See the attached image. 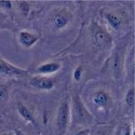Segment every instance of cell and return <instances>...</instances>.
<instances>
[{
    "mask_svg": "<svg viewBox=\"0 0 135 135\" xmlns=\"http://www.w3.org/2000/svg\"><path fill=\"white\" fill-rule=\"evenodd\" d=\"M70 116V107L67 100L62 101L57 111V125L60 135H64L67 130Z\"/></svg>",
    "mask_w": 135,
    "mask_h": 135,
    "instance_id": "obj_1",
    "label": "cell"
},
{
    "mask_svg": "<svg viewBox=\"0 0 135 135\" xmlns=\"http://www.w3.org/2000/svg\"><path fill=\"white\" fill-rule=\"evenodd\" d=\"M73 116L74 119L79 122H85L93 119L92 115L89 113L86 108L84 106L82 101L77 97L74 101Z\"/></svg>",
    "mask_w": 135,
    "mask_h": 135,
    "instance_id": "obj_2",
    "label": "cell"
},
{
    "mask_svg": "<svg viewBox=\"0 0 135 135\" xmlns=\"http://www.w3.org/2000/svg\"><path fill=\"white\" fill-rule=\"evenodd\" d=\"M27 74L26 70L20 69L8 63L0 56V74L7 76H20Z\"/></svg>",
    "mask_w": 135,
    "mask_h": 135,
    "instance_id": "obj_3",
    "label": "cell"
},
{
    "mask_svg": "<svg viewBox=\"0 0 135 135\" xmlns=\"http://www.w3.org/2000/svg\"><path fill=\"white\" fill-rule=\"evenodd\" d=\"M29 84L35 89L49 91L53 89L55 86V82L50 78L44 77H34L29 80Z\"/></svg>",
    "mask_w": 135,
    "mask_h": 135,
    "instance_id": "obj_4",
    "label": "cell"
},
{
    "mask_svg": "<svg viewBox=\"0 0 135 135\" xmlns=\"http://www.w3.org/2000/svg\"><path fill=\"white\" fill-rule=\"evenodd\" d=\"M38 40V37L36 35L27 31H22L18 35V41L24 47H31L35 44Z\"/></svg>",
    "mask_w": 135,
    "mask_h": 135,
    "instance_id": "obj_5",
    "label": "cell"
},
{
    "mask_svg": "<svg viewBox=\"0 0 135 135\" xmlns=\"http://www.w3.org/2000/svg\"><path fill=\"white\" fill-rule=\"evenodd\" d=\"M60 69V65L57 62H49L42 64L36 69L38 73L43 74H50L55 73Z\"/></svg>",
    "mask_w": 135,
    "mask_h": 135,
    "instance_id": "obj_6",
    "label": "cell"
},
{
    "mask_svg": "<svg viewBox=\"0 0 135 135\" xmlns=\"http://www.w3.org/2000/svg\"><path fill=\"white\" fill-rule=\"evenodd\" d=\"M121 65H122V60H121L120 55L118 54V52H115L109 58V65H108V67H109V70L114 75H116L120 72Z\"/></svg>",
    "mask_w": 135,
    "mask_h": 135,
    "instance_id": "obj_7",
    "label": "cell"
},
{
    "mask_svg": "<svg viewBox=\"0 0 135 135\" xmlns=\"http://www.w3.org/2000/svg\"><path fill=\"white\" fill-rule=\"evenodd\" d=\"M17 110H18L19 114L24 120L30 122L35 126H37V123H36V119L34 117L33 113L27 106H25L23 104L20 103L17 106Z\"/></svg>",
    "mask_w": 135,
    "mask_h": 135,
    "instance_id": "obj_8",
    "label": "cell"
},
{
    "mask_svg": "<svg viewBox=\"0 0 135 135\" xmlns=\"http://www.w3.org/2000/svg\"><path fill=\"white\" fill-rule=\"evenodd\" d=\"M94 39L98 44L103 46L109 44L112 40L109 33L101 29H99L94 33Z\"/></svg>",
    "mask_w": 135,
    "mask_h": 135,
    "instance_id": "obj_9",
    "label": "cell"
},
{
    "mask_svg": "<svg viewBox=\"0 0 135 135\" xmlns=\"http://www.w3.org/2000/svg\"><path fill=\"white\" fill-rule=\"evenodd\" d=\"M68 16L62 12H59L57 15H55L53 18V25L57 29H60V28L65 27L68 23Z\"/></svg>",
    "mask_w": 135,
    "mask_h": 135,
    "instance_id": "obj_10",
    "label": "cell"
},
{
    "mask_svg": "<svg viewBox=\"0 0 135 135\" xmlns=\"http://www.w3.org/2000/svg\"><path fill=\"white\" fill-rule=\"evenodd\" d=\"M108 95L103 91H99L94 95L93 103L98 107H103L108 102Z\"/></svg>",
    "mask_w": 135,
    "mask_h": 135,
    "instance_id": "obj_11",
    "label": "cell"
},
{
    "mask_svg": "<svg viewBox=\"0 0 135 135\" xmlns=\"http://www.w3.org/2000/svg\"><path fill=\"white\" fill-rule=\"evenodd\" d=\"M105 18H106L109 24L113 29H118L120 26L121 23H122L121 18L118 15L114 14L113 12H108V13H107L105 15Z\"/></svg>",
    "mask_w": 135,
    "mask_h": 135,
    "instance_id": "obj_12",
    "label": "cell"
},
{
    "mask_svg": "<svg viewBox=\"0 0 135 135\" xmlns=\"http://www.w3.org/2000/svg\"><path fill=\"white\" fill-rule=\"evenodd\" d=\"M126 102L130 107H134V90L132 88L127 93L126 95Z\"/></svg>",
    "mask_w": 135,
    "mask_h": 135,
    "instance_id": "obj_13",
    "label": "cell"
},
{
    "mask_svg": "<svg viewBox=\"0 0 135 135\" xmlns=\"http://www.w3.org/2000/svg\"><path fill=\"white\" fill-rule=\"evenodd\" d=\"M83 76V68L81 67H78L75 69L74 71V74H73V76H74V79L75 81L78 82L82 78Z\"/></svg>",
    "mask_w": 135,
    "mask_h": 135,
    "instance_id": "obj_14",
    "label": "cell"
},
{
    "mask_svg": "<svg viewBox=\"0 0 135 135\" xmlns=\"http://www.w3.org/2000/svg\"><path fill=\"white\" fill-rule=\"evenodd\" d=\"M8 90L5 87L0 86V102L5 101L8 98Z\"/></svg>",
    "mask_w": 135,
    "mask_h": 135,
    "instance_id": "obj_15",
    "label": "cell"
},
{
    "mask_svg": "<svg viewBox=\"0 0 135 135\" xmlns=\"http://www.w3.org/2000/svg\"><path fill=\"white\" fill-rule=\"evenodd\" d=\"M12 4L11 1H0V9L11 10Z\"/></svg>",
    "mask_w": 135,
    "mask_h": 135,
    "instance_id": "obj_16",
    "label": "cell"
},
{
    "mask_svg": "<svg viewBox=\"0 0 135 135\" xmlns=\"http://www.w3.org/2000/svg\"><path fill=\"white\" fill-rule=\"evenodd\" d=\"M122 130L119 133L120 135H131V130L133 129H131V126L127 125L122 128Z\"/></svg>",
    "mask_w": 135,
    "mask_h": 135,
    "instance_id": "obj_17",
    "label": "cell"
},
{
    "mask_svg": "<svg viewBox=\"0 0 135 135\" xmlns=\"http://www.w3.org/2000/svg\"><path fill=\"white\" fill-rule=\"evenodd\" d=\"M75 135H90V130L89 129L83 130L81 131H79V133H76Z\"/></svg>",
    "mask_w": 135,
    "mask_h": 135,
    "instance_id": "obj_18",
    "label": "cell"
},
{
    "mask_svg": "<svg viewBox=\"0 0 135 135\" xmlns=\"http://www.w3.org/2000/svg\"><path fill=\"white\" fill-rule=\"evenodd\" d=\"M5 20H6V16H5L4 14L0 12V26H2Z\"/></svg>",
    "mask_w": 135,
    "mask_h": 135,
    "instance_id": "obj_19",
    "label": "cell"
},
{
    "mask_svg": "<svg viewBox=\"0 0 135 135\" xmlns=\"http://www.w3.org/2000/svg\"><path fill=\"white\" fill-rule=\"evenodd\" d=\"M15 135H25L22 133L21 130H18V129H16V130H15Z\"/></svg>",
    "mask_w": 135,
    "mask_h": 135,
    "instance_id": "obj_20",
    "label": "cell"
},
{
    "mask_svg": "<svg viewBox=\"0 0 135 135\" xmlns=\"http://www.w3.org/2000/svg\"><path fill=\"white\" fill-rule=\"evenodd\" d=\"M1 135H15V133H12V132H7V133H3Z\"/></svg>",
    "mask_w": 135,
    "mask_h": 135,
    "instance_id": "obj_21",
    "label": "cell"
}]
</instances>
